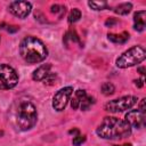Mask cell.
Wrapping results in <instances>:
<instances>
[{"label": "cell", "mask_w": 146, "mask_h": 146, "mask_svg": "<svg viewBox=\"0 0 146 146\" xmlns=\"http://www.w3.org/2000/svg\"><path fill=\"white\" fill-rule=\"evenodd\" d=\"M96 132L104 139H123L131 135V127L124 120L106 116L97 127Z\"/></svg>", "instance_id": "1"}, {"label": "cell", "mask_w": 146, "mask_h": 146, "mask_svg": "<svg viewBox=\"0 0 146 146\" xmlns=\"http://www.w3.org/2000/svg\"><path fill=\"white\" fill-rule=\"evenodd\" d=\"M19 54L26 63L35 64L46 59L48 49L40 39L30 35L22 40L19 44Z\"/></svg>", "instance_id": "2"}, {"label": "cell", "mask_w": 146, "mask_h": 146, "mask_svg": "<svg viewBox=\"0 0 146 146\" xmlns=\"http://www.w3.org/2000/svg\"><path fill=\"white\" fill-rule=\"evenodd\" d=\"M38 120V113L35 106L31 102H22L18 106L16 121L17 125L22 131L32 129Z\"/></svg>", "instance_id": "3"}, {"label": "cell", "mask_w": 146, "mask_h": 146, "mask_svg": "<svg viewBox=\"0 0 146 146\" xmlns=\"http://www.w3.org/2000/svg\"><path fill=\"white\" fill-rule=\"evenodd\" d=\"M146 58V50L141 46H133L124 51L117 59L116 66L120 68H127L141 63Z\"/></svg>", "instance_id": "4"}, {"label": "cell", "mask_w": 146, "mask_h": 146, "mask_svg": "<svg viewBox=\"0 0 146 146\" xmlns=\"http://www.w3.org/2000/svg\"><path fill=\"white\" fill-rule=\"evenodd\" d=\"M18 82V74L10 65L0 64V89L8 90L14 88Z\"/></svg>", "instance_id": "5"}, {"label": "cell", "mask_w": 146, "mask_h": 146, "mask_svg": "<svg viewBox=\"0 0 146 146\" xmlns=\"http://www.w3.org/2000/svg\"><path fill=\"white\" fill-rule=\"evenodd\" d=\"M136 103H137V97H135V96H124V97L116 98V99L107 102L105 104L104 108L107 112L117 113V112H123L125 110L131 108Z\"/></svg>", "instance_id": "6"}, {"label": "cell", "mask_w": 146, "mask_h": 146, "mask_svg": "<svg viewBox=\"0 0 146 146\" xmlns=\"http://www.w3.org/2000/svg\"><path fill=\"white\" fill-rule=\"evenodd\" d=\"M72 92H73L72 87H64V88L59 89L52 98L54 110L57 111V112H62L66 107V105H67V103H68V100L72 96Z\"/></svg>", "instance_id": "7"}, {"label": "cell", "mask_w": 146, "mask_h": 146, "mask_svg": "<svg viewBox=\"0 0 146 146\" xmlns=\"http://www.w3.org/2000/svg\"><path fill=\"white\" fill-rule=\"evenodd\" d=\"M32 9V5L29 1H13L9 5V11L18 17V18H25L30 15Z\"/></svg>", "instance_id": "8"}, {"label": "cell", "mask_w": 146, "mask_h": 146, "mask_svg": "<svg viewBox=\"0 0 146 146\" xmlns=\"http://www.w3.org/2000/svg\"><path fill=\"white\" fill-rule=\"evenodd\" d=\"M124 121L131 128L140 129V128L145 127V124H146V113H143L138 110H132L125 114Z\"/></svg>", "instance_id": "9"}, {"label": "cell", "mask_w": 146, "mask_h": 146, "mask_svg": "<svg viewBox=\"0 0 146 146\" xmlns=\"http://www.w3.org/2000/svg\"><path fill=\"white\" fill-rule=\"evenodd\" d=\"M51 65L50 64H42L40 65L32 74V79L34 81H43V79L47 76V74L50 72Z\"/></svg>", "instance_id": "10"}, {"label": "cell", "mask_w": 146, "mask_h": 146, "mask_svg": "<svg viewBox=\"0 0 146 146\" xmlns=\"http://www.w3.org/2000/svg\"><path fill=\"white\" fill-rule=\"evenodd\" d=\"M107 38L110 41L114 43H124L129 40V33L128 32H122L120 34H114V33H108Z\"/></svg>", "instance_id": "11"}, {"label": "cell", "mask_w": 146, "mask_h": 146, "mask_svg": "<svg viewBox=\"0 0 146 146\" xmlns=\"http://www.w3.org/2000/svg\"><path fill=\"white\" fill-rule=\"evenodd\" d=\"M132 9V3L131 2H123V3H120L117 5L116 7H114V13L119 14V15H127L131 11Z\"/></svg>", "instance_id": "12"}, {"label": "cell", "mask_w": 146, "mask_h": 146, "mask_svg": "<svg viewBox=\"0 0 146 146\" xmlns=\"http://www.w3.org/2000/svg\"><path fill=\"white\" fill-rule=\"evenodd\" d=\"M88 6L94 10H104L108 8V3L106 1H89Z\"/></svg>", "instance_id": "13"}, {"label": "cell", "mask_w": 146, "mask_h": 146, "mask_svg": "<svg viewBox=\"0 0 146 146\" xmlns=\"http://www.w3.org/2000/svg\"><path fill=\"white\" fill-rule=\"evenodd\" d=\"M100 90H102V94H103V95H105V96H111V95L114 94L115 87H114V84L111 83V82H104V83L102 84V87H100Z\"/></svg>", "instance_id": "14"}, {"label": "cell", "mask_w": 146, "mask_h": 146, "mask_svg": "<svg viewBox=\"0 0 146 146\" xmlns=\"http://www.w3.org/2000/svg\"><path fill=\"white\" fill-rule=\"evenodd\" d=\"M68 40L70 41H73V42H80V38H79V35L76 34V32L74 30H70V31H67L65 33L64 39H63V41L65 42V44H67V41Z\"/></svg>", "instance_id": "15"}, {"label": "cell", "mask_w": 146, "mask_h": 146, "mask_svg": "<svg viewBox=\"0 0 146 146\" xmlns=\"http://www.w3.org/2000/svg\"><path fill=\"white\" fill-rule=\"evenodd\" d=\"M81 18V11L78 9V8H73L68 15V23L72 24V23H75L78 22L79 19Z\"/></svg>", "instance_id": "16"}, {"label": "cell", "mask_w": 146, "mask_h": 146, "mask_svg": "<svg viewBox=\"0 0 146 146\" xmlns=\"http://www.w3.org/2000/svg\"><path fill=\"white\" fill-rule=\"evenodd\" d=\"M94 103H95L94 97H91V96H87V97L80 103V107H81L82 111H87V110H89V107H90L91 104H94Z\"/></svg>", "instance_id": "17"}, {"label": "cell", "mask_w": 146, "mask_h": 146, "mask_svg": "<svg viewBox=\"0 0 146 146\" xmlns=\"http://www.w3.org/2000/svg\"><path fill=\"white\" fill-rule=\"evenodd\" d=\"M145 17H146V11L145 10H139L136 11L133 15V21L136 23H145Z\"/></svg>", "instance_id": "18"}, {"label": "cell", "mask_w": 146, "mask_h": 146, "mask_svg": "<svg viewBox=\"0 0 146 146\" xmlns=\"http://www.w3.org/2000/svg\"><path fill=\"white\" fill-rule=\"evenodd\" d=\"M56 78H57L56 73L49 72V73L47 74V76L43 79V83H44V84H48V86H51V84H54V82L56 81Z\"/></svg>", "instance_id": "19"}, {"label": "cell", "mask_w": 146, "mask_h": 146, "mask_svg": "<svg viewBox=\"0 0 146 146\" xmlns=\"http://www.w3.org/2000/svg\"><path fill=\"white\" fill-rule=\"evenodd\" d=\"M51 13H59V17L63 16V14H65V7L59 6V5H52L51 6Z\"/></svg>", "instance_id": "20"}, {"label": "cell", "mask_w": 146, "mask_h": 146, "mask_svg": "<svg viewBox=\"0 0 146 146\" xmlns=\"http://www.w3.org/2000/svg\"><path fill=\"white\" fill-rule=\"evenodd\" d=\"M84 141H86V136H81V135H78V136H75V137L73 138V140H72V144H73L74 146H80V145H82Z\"/></svg>", "instance_id": "21"}, {"label": "cell", "mask_w": 146, "mask_h": 146, "mask_svg": "<svg viewBox=\"0 0 146 146\" xmlns=\"http://www.w3.org/2000/svg\"><path fill=\"white\" fill-rule=\"evenodd\" d=\"M86 97H87L86 90H83V89H79V90H76V91H75V98H76L80 103H81Z\"/></svg>", "instance_id": "22"}, {"label": "cell", "mask_w": 146, "mask_h": 146, "mask_svg": "<svg viewBox=\"0 0 146 146\" xmlns=\"http://www.w3.org/2000/svg\"><path fill=\"white\" fill-rule=\"evenodd\" d=\"M119 23V21L116 19V18H113V17H111V18H107L106 21H105V25L107 26V27H113L114 25H116Z\"/></svg>", "instance_id": "23"}, {"label": "cell", "mask_w": 146, "mask_h": 146, "mask_svg": "<svg viewBox=\"0 0 146 146\" xmlns=\"http://www.w3.org/2000/svg\"><path fill=\"white\" fill-rule=\"evenodd\" d=\"M133 29H135L136 31H138V32H141V31H144V29H145V23H136V24L133 25Z\"/></svg>", "instance_id": "24"}, {"label": "cell", "mask_w": 146, "mask_h": 146, "mask_svg": "<svg viewBox=\"0 0 146 146\" xmlns=\"http://www.w3.org/2000/svg\"><path fill=\"white\" fill-rule=\"evenodd\" d=\"M71 106H72V108H73V110H76V108L80 106V102L74 97V98L71 100Z\"/></svg>", "instance_id": "25"}, {"label": "cell", "mask_w": 146, "mask_h": 146, "mask_svg": "<svg viewBox=\"0 0 146 146\" xmlns=\"http://www.w3.org/2000/svg\"><path fill=\"white\" fill-rule=\"evenodd\" d=\"M18 30H19V27L16 26V25H10V26L7 27V31H8L9 33H15V32H17Z\"/></svg>", "instance_id": "26"}, {"label": "cell", "mask_w": 146, "mask_h": 146, "mask_svg": "<svg viewBox=\"0 0 146 146\" xmlns=\"http://www.w3.org/2000/svg\"><path fill=\"white\" fill-rule=\"evenodd\" d=\"M145 102H146V99L145 98H143L141 100H140V103H139V108H138V111H140V112H143V113H145Z\"/></svg>", "instance_id": "27"}, {"label": "cell", "mask_w": 146, "mask_h": 146, "mask_svg": "<svg viewBox=\"0 0 146 146\" xmlns=\"http://www.w3.org/2000/svg\"><path fill=\"white\" fill-rule=\"evenodd\" d=\"M135 84H136V87H138V88H141V87L144 86V81H143V79H138V80H135Z\"/></svg>", "instance_id": "28"}, {"label": "cell", "mask_w": 146, "mask_h": 146, "mask_svg": "<svg viewBox=\"0 0 146 146\" xmlns=\"http://www.w3.org/2000/svg\"><path fill=\"white\" fill-rule=\"evenodd\" d=\"M79 132H80V130H79V129H72V130H70V131H68V133H70V135H74V133H75L76 136L79 135Z\"/></svg>", "instance_id": "29"}, {"label": "cell", "mask_w": 146, "mask_h": 146, "mask_svg": "<svg viewBox=\"0 0 146 146\" xmlns=\"http://www.w3.org/2000/svg\"><path fill=\"white\" fill-rule=\"evenodd\" d=\"M138 72H139L141 75H144V74H145V67H144V66H140V67H138Z\"/></svg>", "instance_id": "30"}, {"label": "cell", "mask_w": 146, "mask_h": 146, "mask_svg": "<svg viewBox=\"0 0 146 146\" xmlns=\"http://www.w3.org/2000/svg\"><path fill=\"white\" fill-rule=\"evenodd\" d=\"M115 146H132L131 144H124V145H115Z\"/></svg>", "instance_id": "31"}]
</instances>
